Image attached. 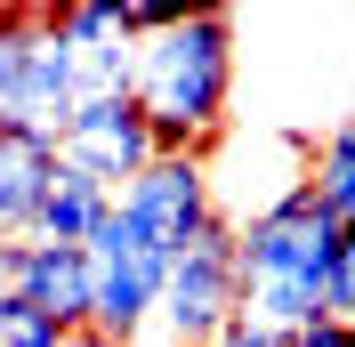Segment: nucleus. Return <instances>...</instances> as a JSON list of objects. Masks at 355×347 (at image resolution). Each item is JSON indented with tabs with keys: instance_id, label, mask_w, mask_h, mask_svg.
Wrapping results in <instances>:
<instances>
[{
	"instance_id": "obj_1",
	"label": "nucleus",
	"mask_w": 355,
	"mask_h": 347,
	"mask_svg": "<svg viewBox=\"0 0 355 347\" xmlns=\"http://www.w3.org/2000/svg\"><path fill=\"white\" fill-rule=\"evenodd\" d=\"M234 8H178L137 41V105L154 121V153H210L234 105Z\"/></svg>"
},
{
	"instance_id": "obj_2",
	"label": "nucleus",
	"mask_w": 355,
	"mask_h": 347,
	"mask_svg": "<svg viewBox=\"0 0 355 347\" xmlns=\"http://www.w3.org/2000/svg\"><path fill=\"white\" fill-rule=\"evenodd\" d=\"M243 315H259L266 331H299L323 315V282H331V259H339V226L323 202L307 194V178H291L283 194L250 210L243 226Z\"/></svg>"
},
{
	"instance_id": "obj_3",
	"label": "nucleus",
	"mask_w": 355,
	"mask_h": 347,
	"mask_svg": "<svg viewBox=\"0 0 355 347\" xmlns=\"http://www.w3.org/2000/svg\"><path fill=\"white\" fill-rule=\"evenodd\" d=\"M81 105V49L57 8H0V130H65Z\"/></svg>"
},
{
	"instance_id": "obj_4",
	"label": "nucleus",
	"mask_w": 355,
	"mask_h": 347,
	"mask_svg": "<svg viewBox=\"0 0 355 347\" xmlns=\"http://www.w3.org/2000/svg\"><path fill=\"white\" fill-rule=\"evenodd\" d=\"M162 291H170V259L130 226V210L113 202L105 226L89 235V331L130 347L146 315H162Z\"/></svg>"
},
{
	"instance_id": "obj_5",
	"label": "nucleus",
	"mask_w": 355,
	"mask_h": 347,
	"mask_svg": "<svg viewBox=\"0 0 355 347\" xmlns=\"http://www.w3.org/2000/svg\"><path fill=\"white\" fill-rule=\"evenodd\" d=\"M121 210H130V226L154 242L170 266L226 218L218 194H210V162H194V153H154V162L121 186Z\"/></svg>"
},
{
	"instance_id": "obj_6",
	"label": "nucleus",
	"mask_w": 355,
	"mask_h": 347,
	"mask_svg": "<svg viewBox=\"0 0 355 347\" xmlns=\"http://www.w3.org/2000/svg\"><path fill=\"white\" fill-rule=\"evenodd\" d=\"M234 315H243V235H234V218H218V226L170 266L162 323H170L178 347H210Z\"/></svg>"
},
{
	"instance_id": "obj_7",
	"label": "nucleus",
	"mask_w": 355,
	"mask_h": 347,
	"mask_svg": "<svg viewBox=\"0 0 355 347\" xmlns=\"http://www.w3.org/2000/svg\"><path fill=\"white\" fill-rule=\"evenodd\" d=\"M57 153H65L81 178H97L105 194H121V186L154 162V121L137 105V89H121V97H81V105L65 113V130H57Z\"/></svg>"
},
{
	"instance_id": "obj_8",
	"label": "nucleus",
	"mask_w": 355,
	"mask_h": 347,
	"mask_svg": "<svg viewBox=\"0 0 355 347\" xmlns=\"http://www.w3.org/2000/svg\"><path fill=\"white\" fill-rule=\"evenodd\" d=\"M57 130H0V242L41 235V202L57 186Z\"/></svg>"
},
{
	"instance_id": "obj_9",
	"label": "nucleus",
	"mask_w": 355,
	"mask_h": 347,
	"mask_svg": "<svg viewBox=\"0 0 355 347\" xmlns=\"http://www.w3.org/2000/svg\"><path fill=\"white\" fill-rule=\"evenodd\" d=\"M17 299H33L65 331H89V251H73V242H24Z\"/></svg>"
},
{
	"instance_id": "obj_10",
	"label": "nucleus",
	"mask_w": 355,
	"mask_h": 347,
	"mask_svg": "<svg viewBox=\"0 0 355 347\" xmlns=\"http://www.w3.org/2000/svg\"><path fill=\"white\" fill-rule=\"evenodd\" d=\"M121 194H105L97 178H81L73 162H57V186H49V202H41V235L33 242H73V251H89V235L105 226V210Z\"/></svg>"
},
{
	"instance_id": "obj_11",
	"label": "nucleus",
	"mask_w": 355,
	"mask_h": 347,
	"mask_svg": "<svg viewBox=\"0 0 355 347\" xmlns=\"http://www.w3.org/2000/svg\"><path fill=\"white\" fill-rule=\"evenodd\" d=\"M307 194L323 202L339 226H355V113H347V121H331L323 146L307 153Z\"/></svg>"
},
{
	"instance_id": "obj_12",
	"label": "nucleus",
	"mask_w": 355,
	"mask_h": 347,
	"mask_svg": "<svg viewBox=\"0 0 355 347\" xmlns=\"http://www.w3.org/2000/svg\"><path fill=\"white\" fill-rule=\"evenodd\" d=\"M73 331L57 323V315H41L33 299H17V291H0V347H65Z\"/></svg>"
},
{
	"instance_id": "obj_13",
	"label": "nucleus",
	"mask_w": 355,
	"mask_h": 347,
	"mask_svg": "<svg viewBox=\"0 0 355 347\" xmlns=\"http://www.w3.org/2000/svg\"><path fill=\"white\" fill-rule=\"evenodd\" d=\"M323 315L331 323H355V226L339 235V259H331V282H323Z\"/></svg>"
},
{
	"instance_id": "obj_14",
	"label": "nucleus",
	"mask_w": 355,
	"mask_h": 347,
	"mask_svg": "<svg viewBox=\"0 0 355 347\" xmlns=\"http://www.w3.org/2000/svg\"><path fill=\"white\" fill-rule=\"evenodd\" d=\"M210 347H291V331H266L259 315H234V323H226Z\"/></svg>"
},
{
	"instance_id": "obj_15",
	"label": "nucleus",
	"mask_w": 355,
	"mask_h": 347,
	"mask_svg": "<svg viewBox=\"0 0 355 347\" xmlns=\"http://www.w3.org/2000/svg\"><path fill=\"white\" fill-rule=\"evenodd\" d=\"M291 347H355V323H331V315H315V323L299 331Z\"/></svg>"
},
{
	"instance_id": "obj_16",
	"label": "nucleus",
	"mask_w": 355,
	"mask_h": 347,
	"mask_svg": "<svg viewBox=\"0 0 355 347\" xmlns=\"http://www.w3.org/2000/svg\"><path fill=\"white\" fill-rule=\"evenodd\" d=\"M65 347H121V339H105V331H73Z\"/></svg>"
}]
</instances>
